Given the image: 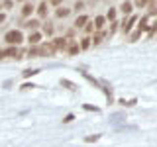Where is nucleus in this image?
<instances>
[{
    "label": "nucleus",
    "mask_w": 157,
    "mask_h": 147,
    "mask_svg": "<svg viewBox=\"0 0 157 147\" xmlns=\"http://www.w3.org/2000/svg\"><path fill=\"white\" fill-rule=\"evenodd\" d=\"M4 41L8 45H20L24 41V36H22L20 29H10V32H6V36H4Z\"/></svg>",
    "instance_id": "1"
},
{
    "label": "nucleus",
    "mask_w": 157,
    "mask_h": 147,
    "mask_svg": "<svg viewBox=\"0 0 157 147\" xmlns=\"http://www.w3.org/2000/svg\"><path fill=\"white\" fill-rule=\"evenodd\" d=\"M57 51L55 43L49 41V43H43V45H39V57H53Z\"/></svg>",
    "instance_id": "2"
},
{
    "label": "nucleus",
    "mask_w": 157,
    "mask_h": 147,
    "mask_svg": "<svg viewBox=\"0 0 157 147\" xmlns=\"http://www.w3.org/2000/svg\"><path fill=\"white\" fill-rule=\"evenodd\" d=\"M53 43H55V47H57V51H67L69 49V39L67 37H57V39H53Z\"/></svg>",
    "instance_id": "3"
},
{
    "label": "nucleus",
    "mask_w": 157,
    "mask_h": 147,
    "mask_svg": "<svg viewBox=\"0 0 157 147\" xmlns=\"http://www.w3.org/2000/svg\"><path fill=\"white\" fill-rule=\"evenodd\" d=\"M137 22V16H130V20H124V22H122V32L124 33H130V29H132V26H134V24Z\"/></svg>",
    "instance_id": "4"
},
{
    "label": "nucleus",
    "mask_w": 157,
    "mask_h": 147,
    "mask_svg": "<svg viewBox=\"0 0 157 147\" xmlns=\"http://www.w3.org/2000/svg\"><path fill=\"white\" fill-rule=\"evenodd\" d=\"M132 8H134V4H132L130 0H126V2H122V6H120V12L124 14V16H130V14H132Z\"/></svg>",
    "instance_id": "5"
},
{
    "label": "nucleus",
    "mask_w": 157,
    "mask_h": 147,
    "mask_svg": "<svg viewBox=\"0 0 157 147\" xmlns=\"http://www.w3.org/2000/svg\"><path fill=\"white\" fill-rule=\"evenodd\" d=\"M6 55H8V57H12V59H20V55H22V51H20L18 47L10 45V47L6 49Z\"/></svg>",
    "instance_id": "6"
},
{
    "label": "nucleus",
    "mask_w": 157,
    "mask_h": 147,
    "mask_svg": "<svg viewBox=\"0 0 157 147\" xmlns=\"http://www.w3.org/2000/svg\"><path fill=\"white\" fill-rule=\"evenodd\" d=\"M32 12H33V4L32 2H26V4H24V8H22V16L28 18V16H32Z\"/></svg>",
    "instance_id": "7"
},
{
    "label": "nucleus",
    "mask_w": 157,
    "mask_h": 147,
    "mask_svg": "<svg viewBox=\"0 0 157 147\" xmlns=\"http://www.w3.org/2000/svg\"><path fill=\"white\" fill-rule=\"evenodd\" d=\"M69 14H71V10L65 8V6H59V8L55 10V16H57V18H67Z\"/></svg>",
    "instance_id": "8"
},
{
    "label": "nucleus",
    "mask_w": 157,
    "mask_h": 147,
    "mask_svg": "<svg viewBox=\"0 0 157 147\" xmlns=\"http://www.w3.org/2000/svg\"><path fill=\"white\" fill-rule=\"evenodd\" d=\"M86 22H88V18H86V16H77V20H75V24H73V26L78 29V28H85V26H86Z\"/></svg>",
    "instance_id": "9"
},
{
    "label": "nucleus",
    "mask_w": 157,
    "mask_h": 147,
    "mask_svg": "<svg viewBox=\"0 0 157 147\" xmlns=\"http://www.w3.org/2000/svg\"><path fill=\"white\" fill-rule=\"evenodd\" d=\"M67 51H69V55H77V53L81 51V45H78L77 41H71V43H69V49H67Z\"/></svg>",
    "instance_id": "10"
},
{
    "label": "nucleus",
    "mask_w": 157,
    "mask_h": 147,
    "mask_svg": "<svg viewBox=\"0 0 157 147\" xmlns=\"http://www.w3.org/2000/svg\"><path fill=\"white\" fill-rule=\"evenodd\" d=\"M39 41H41V33H39V32L29 33V43H32V45H37Z\"/></svg>",
    "instance_id": "11"
},
{
    "label": "nucleus",
    "mask_w": 157,
    "mask_h": 147,
    "mask_svg": "<svg viewBox=\"0 0 157 147\" xmlns=\"http://www.w3.org/2000/svg\"><path fill=\"white\" fill-rule=\"evenodd\" d=\"M104 36H106V33H102L100 29H98V32L94 33V37H92V45H100L102 39H104Z\"/></svg>",
    "instance_id": "12"
},
{
    "label": "nucleus",
    "mask_w": 157,
    "mask_h": 147,
    "mask_svg": "<svg viewBox=\"0 0 157 147\" xmlns=\"http://www.w3.org/2000/svg\"><path fill=\"white\" fill-rule=\"evenodd\" d=\"M37 16H39V18H45V16H47V2H41V4L37 6Z\"/></svg>",
    "instance_id": "13"
},
{
    "label": "nucleus",
    "mask_w": 157,
    "mask_h": 147,
    "mask_svg": "<svg viewBox=\"0 0 157 147\" xmlns=\"http://www.w3.org/2000/svg\"><path fill=\"white\" fill-rule=\"evenodd\" d=\"M104 24H106V18L104 16H96L94 18V28L96 29H102V28H104Z\"/></svg>",
    "instance_id": "14"
},
{
    "label": "nucleus",
    "mask_w": 157,
    "mask_h": 147,
    "mask_svg": "<svg viewBox=\"0 0 157 147\" xmlns=\"http://www.w3.org/2000/svg\"><path fill=\"white\" fill-rule=\"evenodd\" d=\"M61 86H65V88H69V90H73V92L77 90V85L71 82V81H67V78H61Z\"/></svg>",
    "instance_id": "15"
},
{
    "label": "nucleus",
    "mask_w": 157,
    "mask_h": 147,
    "mask_svg": "<svg viewBox=\"0 0 157 147\" xmlns=\"http://www.w3.org/2000/svg\"><path fill=\"white\" fill-rule=\"evenodd\" d=\"M137 28H140L141 32H151V29H153L151 26H147V18H141V20H140V26H137Z\"/></svg>",
    "instance_id": "16"
},
{
    "label": "nucleus",
    "mask_w": 157,
    "mask_h": 147,
    "mask_svg": "<svg viewBox=\"0 0 157 147\" xmlns=\"http://www.w3.org/2000/svg\"><path fill=\"white\" fill-rule=\"evenodd\" d=\"M53 29H55V28H53L51 22H45V24H43V33H45V36H53Z\"/></svg>",
    "instance_id": "17"
},
{
    "label": "nucleus",
    "mask_w": 157,
    "mask_h": 147,
    "mask_svg": "<svg viewBox=\"0 0 157 147\" xmlns=\"http://www.w3.org/2000/svg\"><path fill=\"white\" fill-rule=\"evenodd\" d=\"M39 55V47H36V45H33V47H29V51H28V57L29 59H36Z\"/></svg>",
    "instance_id": "18"
},
{
    "label": "nucleus",
    "mask_w": 157,
    "mask_h": 147,
    "mask_svg": "<svg viewBox=\"0 0 157 147\" xmlns=\"http://www.w3.org/2000/svg\"><path fill=\"white\" fill-rule=\"evenodd\" d=\"M90 45H92V39L90 37H82L81 39V49H88Z\"/></svg>",
    "instance_id": "19"
},
{
    "label": "nucleus",
    "mask_w": 157,
    "mask_h": 147,
    "mask_svg": "<svg viewBox=\"0 0 157 147\" xmlns=\"http://www.w3.org/2000/svg\"><path fill=\"white\" fill-rule=\"evenodd\" d=\"M37 69H26V71H24L22 73V75H24V78H29V77H33V75H37Z\"/></svg>",
    "instance_id": "20"
},
{
    "label": "nucleus",
    "mask_w": 157,
    "mask_h": 147,
    "mask_svg": "<svg viewBox=\"0 0 157 147\" xmlns=\"http://www.w3.org/2000/svg\"><path fill=\"white\" fill-rule=\"evenodd\" d=\"M120 104H122V106H128V108H130V106H134V104H136V98H132V100H126V98H120Z\"/></svg>",
    "instance_id": "21"
},
{
    "label": "nucleus",
    "mask_w": 157,
    "mask_h": 147,
    "mask_svg": "<svg viewBox=\"0 0 157 147\" xmlns=\"http://www.w3.org/2000/svg\"><path fill=\"white\" fill-rule=\"evenodd\" d=\"M24 26H26V28H29V29H36V28L39 26V22H37V20H29V22H26Z\"/></svg>",
    "instance_id": "22"
},
{
    "label": "nucleus",
    "mask_w": 157,
    "mask_h": 147,
    "mask_svg": "<svg viewBox=\"0 0 157 147\" xmlns=\"http://www.w3.org/2000/svg\"><path fill=\"white\" fill-rule=\"evenodd\" d=\"M106 20H110V22H114V20H116V10H114V8H110V10H108Z\"/></svg>",
    "instance_id": "23"
},
{
    "label": "nucleus",
    "mask_w": 157,
    "mask_h": 147,
    "mask_svg": "<svg viewBox=\"0 0 157 147\" xmlns=\"http://www.w3.org/2000/svg\"><path fill=\"white\" fill-rule=\"evenodd\" d=\"M100 139V134H94V135H88V137H85V141L86 143H92V141H98Z\"/></svg>",
    "instance_id": "24"
},
{
    "label": "nucleus",
    "mask_w": 157,
    "mask_h": 147,
    "mask_svg": "<svg viewBox=\"0 0 157 147\" xmlns=\"http://www.w3.org/2000/svg\"><path fill=\"white\" fill-rule=\"evenodd\" d=\"M147 2H149V0H134V4L137 8H144V6H147Z\"/></svg>",
    "instance_id": "25"
},
{
    "label": "nucleus",
    "mask_w": 157,
    "mask_h": 147,
    "mask_svg": "<svg viewBox=\"0 0 157 147\" xmlns=\"http://www.w3.org/2000/svg\"><path fill=\"white\" fill-rule=\"evenodd\" d=\"M73 120H75V116H73V114H67L65 118H63V124H71Z\"/></svg>",
    "instance_id": "26"
},
{
    "label": "nucleus",
    "mask_w": 157,
    "mask_h": 147,
    "mask_svg": "<svg viewBox=\"0 0 157 147\" xmlns=\"http://www.w3.org/2000/svg\"><path fill=\"white\" fill-rule=\"evenodd\" d=\"M92 29H94V22H92V24H90V22H86V26H85V32H86V33H90Z\"/></svg>",
    "instance_id": "27"
},
{
    "label": "nucleus",
    "mask_w": 157,
    "mask_h": 147,
    "mask_svg": "<svg viewBox=\"0 0 157 147\" xmlns=\"http://www.w3.org/2000/svg\"><path fill=\"white\" fill-rule=\"evenodd\" d=\"M140 36H141V29H137L136 33H132V41H137V39H140Z\"/></svg>",
    "instance_id": "28"
},
{
    "label": "nucleus",
    "mask_w": 157,
    "mask_h": 147,
    "mask_svg": "<svg viewBox=\"0 0 157 147\" xmlns=\"http://www.w3.org/2000/svg\"><path fill=\"white\" fill-rule=\"evenodd\" d=\"M82 8H85V4H82V2H78V0H77V4H75V8H73V10H77V12H78V10H82Z\"/></svg>",
    "instance_id": "29"
},
{
    "label": "nucleus",
    "mask_w": 157,
    "mask_h": 147,
    "mask_svg": "<svg viewBox=\"0 0 157 147\" xmlns=\"http://www.w3.org/2000/svg\"><path fill=\"white\" fill-rule=\"evenodd\" d=\"M47 2H49V4H53V6H59L63 0H47Z\"/></svg>",
    "instance_id": "30"
},
{
    "label": "nucleus",
    "mask_w": 157,
    "mask_h": 147,
    "mask_svg": "<svg viewBox=\"0 0 157 147\" xmlns=\"http://www.w3.org/2000/svg\"><path fill=\"white\" fill-rule=\"evenodd\" d=\"M2 4H4V8H12V0H4Z\"/></svg>",
    "instance_id": "31"
},
{
    "label": "nucleus",
    "mask_w": 157,
    "mask_h": 147,
    "mask_svg": "<svg viewBox=\"0 0 157 147\" xmlns=\"http://www.w3.org/2000/svg\"><path fill=\"white\" fill-rule=\"evenodd\" d=\"M32 88H36V86H33V85H24L22 90H32Z\"/></svg>",
    "instance_id": "32"
},
{
    "label": "nucleus",
    "mask_w": 157,
    "mask_h": 147,
    "mask_svg": "<svg viewBox=\"0 0 157 147\" xmlns=\"http://www.w3.org/2000/svg\"><path fill=\"white\" fill-rule=\"evenodd\" d=\"M85 110H94V112H98V108H96V106H88V104H85Z\"/></svg>",
    "instance_id": "33"
},
{
    "label": "nucleus",
    "mask_w": 157,
    "mask_h": 147,
    "mask_svg": "<svg viewBox=\"0 0 157 147\" xmlns=\"http://www.w3.org/2000/svg\"><path fill=\"white\" fill-rule=\"evenodd\" d=\"M4 20H6V14H0V24H2Z\"/></svg>",
    "instance_id": "34"
},
{
    "label": "nucleus",
    "mask_w": 157,
    "mask_h": 147,
    "mask_svg": "<svg viewBox=\"0 0 157 147\" xmlns=\"http://www.w3.org/2000/svg\"><path fill=\"white\" fill-rule=\"evenodd\" d=\"M4 55H6V51H4V49H0V59H4Z\"/></svg>",
    "instance_id": "35"
},
{
    "label": "nucleus",
    "mask_w": 157,
    "mask_h": 147,
    "mask_svg": "<svg viewBox=\"0 0 157 147\" xmlns=\"http://www.w3.org/2000/svg\"><path fill=\"white\" fill-rule=\"evenodd\" d=\"M18 2H26V0H18Z\"/></svg>",
    "instance_id": "36"
},
{
    "label": "nucleus",
    "mask_w": 157,
    "mask_h": 147,
    "mask_svg": "<svg viewBox=\"0 0 157 147\" xmlns=\"http://www.w3.org/2000/svg\"><path fill=\"white\" fill-rule=\"evenodd\" d=\"M2 6H4V4H2V2H0V8H2Z\"/></svg>",
    "instance_id": "37"
}]
</instances>
